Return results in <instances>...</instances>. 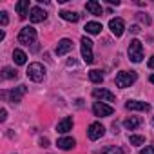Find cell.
<instances>
[{"instance_id":"cell-1","label":"cell","mask_w":154,"mask_h":154,"mask_svg":"<svg viewBox=\"0 0 154 154\" xmlns=\"http://www.w3.org/2000/svg\"><path fill=\"white\" fill-rule=\"evenodd\" d=\"M26 74H27V78L33 80V82H42L45 78V67L42 63H38V62H33V63H29Z\"/></svg>"},{"instance_id":"cell-26","label":"cell","mask_w":154,"mask_h":154,"mask_svg":"<svg viewBox=\"0 0 154 154\" xmlns=\"http://www.w3.org/2000/svg\"><path fill=\"white\" fill-rule=\"evenodd\" d=\"M140 154H154V147H152V145H147L145 149L140 150Z\"/></svg>"},{"instance_id":"cell-2","label":"cell","mask_w":154,"mask_h":154,"mask_svg":"<svg viewBox=\"0 0 154 154\" xmlns=\"http://www.w3.org/2000/svg\"><path fill=\"white\" fill-rule=\"evenodd\" d=\"M136 78H138V76H136L134 71H122V72L116 74V85L122 87V89L131 87V85L136 82Z\"/></svg>"},{"instance_id":"cell-6","label":"cell","mask_w":154,"mask_h":154,"mask_svg":"<svg viewBox=\"0 0 154 154\" xmlns=\"http://www.w3.org/2000/svg\"><path fill=\"white\" fill-rule=\"evenodd\" d=\"M103 134H105V127H103L100 122H94V123H91V125L87 127V138L93 140V141L100 140Z\"/></svg>"},{"instance_id":"cell-14","label":"cell","mask_w":154,"mask_h":154,"mask_svg":"<svg viewBox=\"0 0 154 154\" xmlns=\"http://www.w3.org/2000/svg\"><path fill=\"white\" fill-rule=\"evenodd\" d=\"M15 9H17V13H18L20 18H26L31 13V9H29V0H20V2H17L15 4Z\"/></svg>"},{"instance_id":"cell-8","label":"cell","mask_w":154,"mask_h":154,"mask_svg":"<svg viewBox=\"0 0 154 154\" xmlns=\"http://www.w3.org/2000/svg\"><path fill=\"white\" fill-rule=\"evenodd\" d=\"M93 96L98 100V102H103V103H107V102H114V94L111 93V91H107V89H94L93 91Z\"/></svg>"},{"instance_id":"cell-21","label":"cell","mask_w":154,"mask_h":154,"mask_svg":"<svg viewBox=\"0 0 154 154\" xmlns=\"http://www.w3.org/2000/svg\"><path fill=\"white\" fill-rule=\"evenodd\" d=\"M13 60H15V63L24 65V63L27 62V54H26L22 49H15V51H13Z\"/></svg>"},{"instance_id":"cell-22","label":"cell","mask_w":154,"mask_h":154,"mask_svg":"<svg viewBox=\"0 0 154 154\" xmlns=\"http://www.w3.org/2000/svg\"><path fill=\"white\" fill-rule=\"evenodd\" d=\"M89 80H91L93 84H102V82H103V74H102V71H98V69L89 71Z\"/></svg>"},{"instance_id":"cell-33","label":"cell","mask_w":154,"mask_h":154,"mask_svg":"<svg viewBox=\"0 0 154 154\" xmlns=\"http://www.w3.org/2000/svg\"><path fill=\"white\" fill-rule=\"evenodd\" d=\"M152 125H154V116H152Z\"/></svg>"},{"instance_id":"cell-5","label":"cell","mask_w":154,"mask_h":154,"mask_svg":"<svg viewBox=\"0 0 154 154\" xmlns=\"http://www.w3.org/2000/svg\"><path fill=\"white\" fill-rule=\"evenodd\" d=\"M80 44H82V58H84V62H85V63H93V62H94V54H93V42H91L87 36H84Z\"/></svg>"},{"instance_id":"cell-18","label":"cell","mask_w":154,"mask_h":154,"mask_svg":"<svg viewBox=\"0 0 154 154\" xmlns=\"http://www.w3.org/2000/svg\"><path fill=\"white\" fill-rule=\"evenodd\" d=\"M56 145H58V149H62V150H71V149L76 145V141H74V138H60Z\"/></svg>"},{"instance_id":"cell-20","label":"cell","mask_w":154,"mask_h":154,"mask_svg":"<svg viewBox=\"0 0 154 154\" xmlns=\"http://www.w3.org/2000/svg\"><path fill=\"white\" fill-rule=\"evenodd\" d=\"M84 29H85L87 35H98L102 31V24H98V22H87Z\"/></svg>"},{"instance_id":"cell-29","label":"cell","mask_w":154,"mask_h":154,"mask_svg":"<svg viewBox=\"0 0 154 154\" xmlns=\"http://www.w3.org/2000/svg\"><path fill=\"white\" fill-rule=\"evenodd\" d=\"M6 118H8V111L2 109V111H0V122H6Z\"/></svg>"},{"instance_id":"cell-4","label":"cell","mask_w":154,"mask_h":154,"mask_svg":"<svg viewBox=\"0 0 154 154\" xmlns=\"http://www.w3.org/2000/svg\"><path fill=\"white\" fill-rule=\"evenodd\" d=\"M35 40H36V29H35V27L26 26V27L20 29V33H18V42H20V44L29 45V44H33Z\"/></svg>"},{"instance_id":"cell-32","label":"cell","mask_w":154,"mask_h":154,"mask_svg":"<svg viewBox=\"0 0 154 154\" xmlns=\"http://www.w3.org/2000/svg\"><path fill=\"white\" fill-rule=\"evenodd\" d=\"M150 84H154V74H150Z\"/></svg>"},{"instance_id":"cell-15","label":"cell","mask_w":154,"mask_h":154,"mask_svg":"<svg viewBox=\"0 0 154 154\" xmlns=\"http://www.w3.org/2000/svg\"><path fill=\"white\" fill-rule=\"evenodd\" d=\"M72 129V118H63V120H60L58 122V125H56V131L60 132V134H65V132H69Z\"/></svg>"},{"instance_id":"cell-27","label":"cell","mask_w":154,"mask_h":154,"mask_svg":"<svg viewBox=\"0 0 154 154\" xmlns=\"http://www.w3.org/2000/svg\"><path fill=\"white\" fill-rule=\"evenodd\" d=\"M0 22H2V26H8L9 18H8V13H6V11H2V13H0Z\"/></svg>"},{"instance_id":"cell-3","label":"cell","mask_w":154,"mask_h":154,"mask_svg":"<svg viewBox=\"0 0 154 154\" xmlns=\"http://www.w3.org/2000/svg\"><path fill=\"white\" fill-rule=\"evenodd\" d=\"M127 53H129V58H131L132 62H136V63L141 62V58H143V45H141V42H140L138 38L131 40Z\"/></svg>"},{"instance_id":"cell-28","label":"cell","mask_w":154,"mask_h":154,"mask_svg":"<svg viewBox=\"0 0 154 154\" xmlns=\"http://www.w3.org/2000/svg\"><path fill=\"white\" fill-rule=\"evenodd\" d=\"M138 18H140V20H141L145 26H149V24H150V18H149L147 15H145V17H143V15H138Z\"/></svg>"},{"instance_id":"cell-24","label":"cell","mask_w":154,"mask_h":154,"mask_svg":"<svg viewBox=\"0 0 154 154\" xmlns=\"http://www.w3.org/2000/svg\"><path fill=\"white\" fill-rule=\"evenodd\" d=\"M100 154H123V150L120 149V147H114V145H111V147H105V149H102V152Z\"/></svg>"},{"instance_id":"cell-10","label":"cell","mask_w":154,"mask_h":154,"mask_svg":"<svg viewBox=\"0 0 154 154\" xmlns=\"http://www.w3.org/2000/svg\"><path fill=\"white\" fill-rule=\"evenodd\" d=\"M45 11L42 9V8H31V13H29V20L33 22V24H38V22H44L45 20Z\"/></svg>"},{"instance_id":"cell-7","label":"cell","mask_w":154,"mask_h":154,"mask_svg":"<svg viewBox=\"0 0 154 154\" xmlns=\"http://www.w3.org/2000/svg\"><path fill=\"white\" fill-rule=\"evenodd\" d=\"M93 112H94V116L103 118V116H111V114L114 112V109H112L109 103H103V102H94V103H93Z\"/></svg>"},{"instance_id":"cell-30","label":"cell","mask_w":154,"mask_h":154,"mask_svg":"<svg viewBox=\"0 0 154 154\" xmlns=\"http://www.w3.org/2000/svg\"><path fill=\"white\" fill-rule=\"evenodd\" d=\"M147 65H149L150 69H154V56H150V58H149V63H147Z\"/></svg>"},{"instance_id":"cell-16","label":"cell","mask_w":154,"mask_h":154,"mask_svg":"<svg viewBox=\"0 0 154 154\" xmlns=\"http://www.w3.org/2000/svg\"><path fill=\"white\" fill-rule=\"evenodd\" d=\"M141 123H143V120H141L140 116H131V118H127V120L123 122V127L129 129V131H134V129H138Z\"/></svg>"},{"instance_id":"cell-12","label":"cell","mask_w":154,"mask_h":154,"mask_svg":"<svg viewBox=\"0 0 154 154\" xmlns=\"http://www.w3.org/2000/svg\"><path fill=\"white\" fill-rule=\"evenodd\" d=\"M26 93H27V87H26V85H18V87H15V89L9 93V100H11L13 103H18Z\"/></svg>"},{"instance_id":"cell-13","label":"cell","mask_w":154,"mask_h":154,"mask_svg":"<svg viewBox=\"0 0 154 154\" xmlns=\"http://www.w3.org/2000/svg\"><path fill=\"white\" fill-rule=\"evenodd\" d=\"M125 107H127L129 111H149V109H150L149 103L140 102V100H129V102L125 103Z\"/></svg>"},{"instance_id":"cell-25","label":"cell","mask_w":154,"mask_h":154,"mask_svg":"<svg viewBox=\"0 0 154 154\" xmlns=\"http://www.w3.org/2000/svg\"><path fill=\"white\" fill-rule=\"evenodd\" d=\"M17 76H18V72L15 71V69H11V67H4V78H8V80H17Z\"/></svg>"},{"instance_id":"cell-31","label":"cell","mask_w":154,"mask_h":154,"mask_svg":"<svg viewBox=\"0 0 154 154\" xmlns=\"http://www.w3.org/2000/svg\"><path fill=\"white\" fill-rule=\"evenodd\" d=\"M131 31H132V33H138V31H140V27H138V26H132V27H131Z\"/></svg>"},{"instance_id":"cell-17","label":"cell","mask_w":154,"mask_h":154,"mask_svg":"<svg viewBox=\"0 0 154 154\" xmlns=\"http://www.w3.org/2000/svg\"><path fill=\"white\" fill-rule=\"evenodd\" d=\"M85 9H87L91 15H94V17H100V15L103 13L102 6H100L98 2H94V0H91V2H87V4H85Z\"/></svg>"},{"instance_id":"cell-23","label":"cell","mask_w":154,"mask_h":154,"mask_svg":"<svg viewBox=\"0 0 154 154\" xmlns=\"http://www.w3.org/2000/svg\"><path fill=\"white\" fill-rule=\"evenodd\" d=\"M129 141H131V145H143L145 143V138L140 136V134H131L129 136Z\"/></svg>"},{"instance_id":"cell-9","label":"cell","mask_w":154,"mask_h":154,"mask_svg":"<svg viewBox=\"0 0 154 154\" xmlns=\"http://www.w3.org/2000/svg\"><path fill=\"white\" fill-rule=\"evenodd\" d=\"M109 29L112 31V35L122 36L123 31H125V22H123L122 18H111V22H109Z\"/></svg>"},{"instance_id":"cell-11","label":"cell","mask_w":154,"mask_h":154,"mask_svg":"<svg viewBox=\"0 0 154 154\" xmlns=\"http://www.w3.org/2000/svg\"><path fill=\"white\" fill-rule=\"evenodd\" d=\"M71 49H72V42H71L69 38H63V40H60V42H58V45H56L54 53H56L58 56H63V54H67Z\"/></svg>"},{"instance_id":"cell-19","label":"cell","mask_w":154,"mask_h":154,"mask_svg":"<svg viewBox=\"0 0 154 154\" xmlns=\"http://www.w3.org/2000/svg\"><path fill=\"white\" fill-rule=\"evenodd\" d=\"M60 18L62 20H65V22H78V18H80V15L78 13H74V11H60Z\"/></svg>"}]
</instances>
